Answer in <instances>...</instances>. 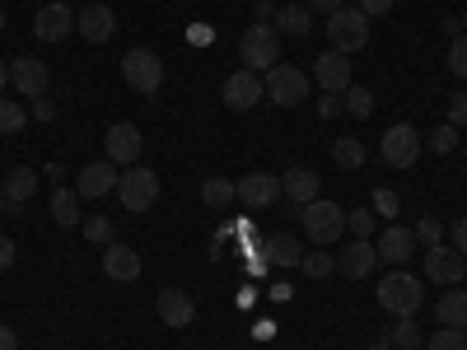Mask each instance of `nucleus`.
Wrapping results in <instances>:
<instances>
[{
    "mask_svg": "<svg viewBox=\"0 0 467 350\" xmlns=\"http://www.w3.org/2000/svg\"><path fill=\"white\" fill-rule=\"evenodd\" d=\"M360 10L374 19V15H388V10H393V0H360Z\"/></svg>",
    "mask_w": 467,
    "mask_h": 350,
    "instance_id": "de8ad7c7",
    "label": "nucleus"
},
{
    "mask_svg": "<svg viewBox=\"0 0 467 350\" xmlns=\"http://www.w3.org/2000/svg\"><path fill=\"white\" fill-rule=\"evenodd\" d=\"M308 28H314V15H308L299 0L276 10V33H281V37H308Z\"/></svg>",
    "mask_w": 467,
    "mask_h": 350,
    "instance_id": "393cba45",
    "label": "nucleus"
},
{
    "mask_svg": "<svg viewBox=\"0 0 467 350\" xmlns=\"http://www.w3.org/2000/svg\"><path fill=\"white\" fill-rule=\"evenodd\" d=\"M318 187H323V178L314 173V169H290V173H281V197L290 201V206H308V201H318Z\"/></svg>",
    "mask_w": 467,
    "mask_h": 350,
    "instance_id": "412c9836",
    "label": "nucleus"
},
{
    "mask_svg": "<svg viewBox=\"0 0 467 350\" xmlns=\"http://www.w3.org/2000/svg\"><path fill=\"white\" fill-rule=\"evenodd\" d=\"M5 85H10V66L0 61V94H5Z\"/></svg>",
    "mask_w": 467,
    "mask_h": 350,
    "instance_id": "3c124183",
    "label": "nucleus"
},
{
    "mask_svg": "<svg viewBox=\"0 0 467 350\" xmlns=\"http://www.w3.org/2000/svg\"><path fill=\"white\" fill-rule=\"evenodd\" d=\"M154 314H160L164 327H192V323H197V299H192L187 290H160Z\"/></svg>",
    "mask_w": 467,
    "mask_h": 350,
    "instance_id": "4468645a",
    "label": "nucleus"
},
{
    "mask_svg": "<svg viewBox=\"0 0 467 350\" xmlns=\"http://www.w3.org/2000/svg\"><path fill=\"white\" fill-rule=\"evenodd\" d=\"M449 70L467 80V33H458L453 43H449Z\"/></svg>",
    "mask_w": 467,
    "mask_h": 350,
    "instance_id": "ea45409f",
    "label": "nucleus"
},
{
    "mask_svg": "<svg viewBox=\"0 0 467 350\" xmlns=\"http://www.w3.org/2000/svg\"><path fill=\"white\" fill-rule=\"evenodd\" d=\"M103 149H108V160H112L117 169H131V164L140 160L145 140H140V131H136L131 122H112L108 136H103Z\"/></svg>",
    "mask_w": 467,
    "mask_h": 350,
    "instance_id": "9d476101",
    "label": "nucleus"
},
{
    "mask_svg": "<svg viewBox=\"0 0 467 350\" xmlns=\"http://www.w3.org/2000/svg\"><path fill=\"white\" fill-rule=\"evenodd\" d=\"M449 127H467V89L449 98Z\"/></svg>",
    "mask_w": 467,
    "mask_h": 350,
    "instance_id": "a19ab883",
    "label": "nucleus"
},
{
    "mask_svg": "<svg viewBox=\"0 0 467 350\" xmlns=\"http://www.w3.org/2000/svg\"><path fill=\"white\" fill-rule=\"evenodd\" d=\"M0 33H5V10H0Z\"/></svg>",
    "mask_w": 467,
    "mask_h": 350,
    "instance_id": "5fc2aeb1",
    "label": "nucleus"
},
{
    "mask_svg": "<svg viewBox=\"0 0 467 350\" xmlns=\"http://www.w3.org/2000/svg\"><path fill=\"white\" fill-rule=\"evenodd\" d=\"M299 5H304L308 15H337V10L346 5V0H299Z\"/></svg>",
    "mask_w": 467,
    "mask_h": 350,
    "instance_id": "37998d69",
    "label": "nucleus"
},
{
    "mask_svg": "<svg viewBox=\"0 0 467 350\" xmlns=\"http://www.w3.org/2000/svg\"><path fill=\"white\" fill-rule=\"evenodd\" d=\"M425 350H467V336H462V327H440L425 341Z\"/></svg>",
    "mask_w": 467,
    "mask_h": 350,
    "instance_id": "c9c22d12",
    "label": "nucleus"
},
{
    "mask_svg": "<svg viewBox=\"0 0 467 350\" xmlns=\"http://www.w3.org/2000/svg\"><path fill=\"white\" fill-rule=\"evenodd\" d=\"M239 61H244V70H257V75H266L271 66H281V33H276V24H248L244 28V37H239Z\"/></svg>",
    "mask_w": 467,
    "mask_h": 350,
    "instance_id": "f257e3e1",
    "label": "nucleus"
},
{
    "mask_svg": "<svg viewBox=\"0 0 467 350\" xmlns=\"http://www.w3.org/2000/svg\"><path fill=\"white\" fill-rule=\"evenodd\" d=\"M80 206H85V197H80L75 187H57V191H52V220H57L61 229H75V224L85 220Z\"/></svg>",
    "mask_w": 467,
    "mask_h": 350,
    "instance_id": "b1692460",
    "label": "nucleus"
},
{
    "mask_svg": "<svg viewBox=\"0 0 467 350\" xmlns=\"http://www.w3.org/2000/svg\"><path fill=\"white\" fill-rule=\"evenodd\" d=\"M393 350H420V327H416V318H398L393 327H388V336H383Z\"/></svg>",
    "mask_w": 467,
    "mask_h": 350,
    "instance_id": "c85d7f7f",
    "label": "nucleus"
},
{
    "mask_svg": "<svg viewBox=\"0 0 467 350\" xmlns=\"http://www.w3.org/2000/svg\"><path fill=\"white\" fill-rule=\"evenodd\" d=\"M24 127H28V108L10 103L5 94H0V136H19Z\"/></svg>",
    "mask_w": 467,
    "mask_h": 350,
    "instance_id": "c756f323",
    "label": "nucleus"
},
{
    "mask_svg": "<svg viewBox=\"0 0 467 350\" xmlns=\"http://www.w3.org/2000/svg\"><path fill=\"white\" fill-rule=\"evenodd\" d=\"M449 239H453V248H458V252L467 257V215H462V220H458V224L449 229Z\"/></svg>",
    "mask_w": 467,
    "mask_h": 350,
    "instance_id": "a18cd8bd",
    "label": "nucleus"
},
{
    "mask_svg": "<svg viewBox=\"0 0 467 350\" xmlns=\"http://www.w3.org/2000/svg\"><path fill=\"white\" fill-rule=\"evenodd\" d=\"M425 145H431L435 154H453V149H458V127H449V122L435 127L431 136H425Z\"/></svg>",
    "mask_w": 467,
    "mask_h": 350,
    "instance_id": "e433bc0d",
    "label": "nucleus"
},
{
    "mask_svg": "<svg viewBox=\"0 0 467 350\" xmlns=\"http://www.w3.org/2000/svg\"><path fill=\"white\" fill-rule=\"evenodd\" d=\"M374 252H379L388 266H402V262H411V257H416V229H407V224H388V229L379 233Z\"/></svg>",
    "mask_w": 467,
    "mask_h": 350,
    "instance_id": "dca6fc26",
    "label": "nucleus"
},
{
    "mask_svg": "<svg viewBox=\"0 0 467 350\" xmlns=\"http://www.w3.org/2000/svg\"><path fill=\"white\" fill-rule=\"evenodd\" d=\"M462 276H467V257L453 243L425 248V281L431 285H462Z\"/></svg>",
    "mask_w": 467,
    "mask_h": 350,
    "instance_id": "1a4fd4ad",
    "label": "nucleus"
},
{
    "mask_svg": "<svg viewBox=\"0 0 467 350\" xmlns=\"http://www.w3.org/2000/svg\"><path fill=\"white\" fill-rule=\"evenodd\" d=\"M379 308H383V314H393V318H416V308H420V281L411 276V271H388V276L379 281Z\"/></svg>",
    "mask_w": 467,
    "mask_h": 350,
    "instance_id": "f03ea898",
    "label": "nucleus"
},
{
    "mask_svg": "<svg viewBox=\"0 0 467 350\" xmlns=\"http://www.w3.org/2000/svg\"><path fill=\"white\" fill-rule=\"evenodd\" d=\"M299 224L308 229V243H318V248H332V243L341 239V233H346V211H341L337 201L318 197V201L299 206Z\"/></svg>",
    "mask_w": 467,
    "mask_h": 350,
    "instance_id": "20e7f679",
    "label": "nucleus"
},
{
    "mask_svg": "<svg viewBox=\"0 0 467 350\" xmlns=\"http://www.w3.org/2000/svg\"><path fill=\"white\" fill-rule=\"evenodd\" d=\"M266 98V89H262V75L257 70H234L229 80H224V103L234 108V112H248V108H257Z\"/></svg>",
    "mask_w": 467,
    "mask_h": 350,
    "instance_id": "f8f14e48",
    "label": "nucleus"
},
{
    "mask_svg": "<svg viewBox=\"0 0 467 350\" xmlns=\"http://www.w3.org/2000/svg\"><path fill=\"white\" fill-rule=\"evenodd\" d=\"M327 43H332V52H341V57H350V52H360L365 43H369V15L360 10V5H341L337 15H327Z\"/></svg>",
    "mask_w": 467,
    "mask_h": 350,
    "instance_id": "7ed1b4c3",
    "label": "nucleus"
},
{
    "mask_svg": "<svg viewBox=\"0 0 467 350\" xmlns=\"http://www.w3.org/2000/svg\"><path fill=\"white\" fill-rule=\"evenodd\" d=\"M70 28H75V10H70V5H57V0L33 15V33L43 37V43H61Z\"/></svg>",
    "mask_w": 467,
    "mask_h": 350,
    "instance_id": "aec40b11",
    "label": "nucleus"
},
{
    "mask_svg": "<svg viewBox=\"0 0 467 350\" xmlns=\"http://www.w3.org/2000/svg\"><path fill=\"white\" fill-rule=\"evenodd\" d=\"M117 197H122V211L145 215L154 201H160V173H150L140 164L122 169V178H117Z\"/></svg>",
    "mask_w": 467,
    "mask_h": 350,
    "instance_id": "39448f33",
    "label": "nucleus"
},
{
    "mask_svg": "<svg viewBox=\"0 0 467 350\" xmlns=\"http://www.w3.org/2000/svg\"><path fill=\"white\" fill-rule=\"evenodd\" d=\"M202 201H206L211 211L234 206V201H239V191H234V178H206V182H202Z\"/></svg>",
    "mask_w": 467,
    "mask_h": 350,
    "instance_id": "cd10ccee",
    "label": "nucleus"
},
{
    "mask_svg": "<svg viewBox=\"0 0 467 350\" xmlns=\"http://www.w3.org/2000/svg\"><path fill=\"white\" fill-rule=\"evenodd\" d=\"M374 266H379L374 239H350V243H346V252H337V271H341L346 281H365Z\"/></svg>",
    "mask_w": 467,
    "mask_h": 350,
    "instance_id": "f3484780",
    "label": "nucleus"
},
{
    "mask_svg": "<svg viewBox=\"0 0 467 350\" xmlns=\"http://www.w3.org/2000/svg\"><path fill=\"white\" fill-rule=\"evenodd\" d=\"M341 103H346L350 117H360V122H365V117H374V94H369L365 85H350V89L341 94Z\"/></svg>",
    "mask_w": 467,
    "mask_h": 350,
    "instance_id": "2f4dec72",
    "label": "nucleus"
},
{
    "mask_svg": "<svg viewBox=\"0 0 467 350\" xmlns=\"http://www.w3.org/2000/svg\"><path fill=\"white\" fill-rule=\"evenodd\" d=\"M369 211L383 215V220H393V215L402 211V197H398L393 187H379V191H374V201H369Z\"/></svg>",
    "mask_w": 467,
    "mask_h": 350,
    "instance_id": "f704fd0d",
    "label": "nucleus"
},
{
    "mask_svg": "<svg viewBox=\"0 0 467 350\" xmlns=\"http://www.w3.org/2000/svg\"><path fill=\"white\" fill-rule=\"evenodd\" d=\"M379 154H383V164H388V169H411V164L420 160V131H416V127H407V122L388 127V131H383Z\"/></svg>",
    "mask_w": 467,
    "mask_h": 350,
    "instance_id": "6e6552de",
    "label": "nucleus"
},
{
    "mask_svg": "<svg viewBox=\"0 0 467 350\" xmlns=\"http://www.w3.org/2000/svg\"><path fill=\"white\" fill-rule=\"evenodd\" d=\"M416 243H425V248L444 243V224H440L435 215H420V224H416Z\"/></svg>",
    "mask_w": 467,
    "mask_h": 350,
    "instance_id": "58836bf2",
    "label": "nucleus"
},
{
    "mask_svg": "<svg viewBox=\"0 0 467 350\" xmlns=\"http://www.w3.org/2000/svg\"><path fill=\"white\" fill-rule=\"evenodd\" d=\"M346 229H350V239H374V211H350L346 215Z\"/></svg>",
    "mask_w": 467,
    "mask_h": 350,
    "instance_id": "4c0bfd02",
    "label": "nucleus"
},
{
    "mask_svg": "<svg viewBox=\"0 0 467 350\" xmlns=\"http://www.w3.org/2000/svg\"><path fill=\"white\" fill-rule=\"evenodd\" d=\"M33 117H37V122H52V117H57V103H47V94L33 98Z\"/></svg>",
    "mask_w": 467,
    "mask_h": 350,
    "instance_id": "49530a36",
    "label": "nucleus"
},
{
    "mask_svg": "<svg viewBox=\"0 0 467 350\" xmlns=\"http://www.w3.org/2000/svg\"><path fill=\"white\" fill-rule=\"evenodd\" d=\"M318 112H323V117H341V112H346L341 94H327V89H323V94H318Z\"/></svg>",
    "mask_w": 467,
    "mask_h": 350,
    "instance_id": "79ce46f5",
    "label": "nucleus"
},
{
    "mask_svg": "<svg viewBox=\"0 0 467 350\" xmlns=\"http://www.w3.org/2000/svg\"><path fill=\"white\" fill-rule=\"evenodd\" d=\"M57 5H70V0H57Z\"/></svg>",
    "mask_w": 467,
    "mask_h": 350,
    "instance_id": "4d7b16f0",
    "label": "nucleus"
},
{
    "mask_svg": "<svg viewBox=\"0 0 467 350\" xmlns=\"http://www.w3.org/2000/svg\"><path fill=\"white\" fill-rule=\"evenodd\" d=\"M0 206H5V182H0Z\"/></svg>",
    "mask_w": 467,
    "mask_h": 350,
    "instance_id": "864d4df0",
    "label": "nucleus"
},
{
    "mask_svg": "<svg viewBox=\"0 0 467 350\" xmlns=\"http://www.w3.org/2000/svg\"><path fill=\"white\" fill-rule=\"evenodd\" d=\"M369 350H393V345H388V341H379V345H369Z\"/></svg>",
    "mask_w": 467,
    "mask_h": 350,
    "instance_id": "603ef678",
    "label": "nucleus"
},
{
    "mask_svg": "<svg viewBox=\"0 0 467 350\" xmlns=\"http://www.w3.org/2000/svg\"><path fill=\"white\" fill-rule=\"evenodd\" d=\"M234 191H239V201L248 211H271L281 201V178H271V173H244L239 182H234Z\"/></svg>",
    "mask_w": 467,
    "mask_h": 350,
    "instance_id": "9b49d317",
    "label": "nucleus"
},
{
    "mask_svg": "<svg viewBox=\"0 0 467 350\" xmlns=\"http://www.w3.org/2000/svg\"><path fill=\"white\" fill-rule=\"evenodd\" d=\"M458 24H462V33H467V15H462V19H458Z\"/></svg>",
    "mask_w": 467,
    "mask_h": 350,
    "instance_id": "6e6d98bb",
    "label": "nucleus"
},
{
    "mask_svg": "<svg viewBox=\"0 0 467 350\" xmlns=\"http://www.w3.org/2000/svg\"><path fill=\"white\" fill-rule=\"evenodd\" d=\"M75 28L85 33V43H108L112 28H117V15L108 5H85L80 15H75Z\"/></svg>",
    "mask_w": 467,
    "mask_h": 350,
    "instance_id": "5701e85b",
    "label": "nucleus"
},
{
    "mask_svg": "<svg viewBox=\"0 0 467 350\" xmlns=\"http://www.w3.org/2000/svg\"><path fill=\"white\" fill-rule=\"evenodd\" d=\"M0 350H19V336H15V327H5V323H0Z\"/></svg>",
    "mask_w": 467,
    "mask_h": 350,
    "instance_id": "8fccbe9b",
    "label": "nucleus"
},
{
    "mask_svg": "<svg viewBox=\"0 0 467 350\" xmlns=\"http://www.w3.org/2000/svg\"><path fill=\"white\" fill-rule=\"evenodd\" d=\"M85 239H89V243H99V248H108V243L117 239V229H112V220H108V215H89V220H85Z\"/></svg>",
    "mask_w": 467,
    "mask_h": 350,
    "instance_id": "72a5a7b5",
    "label": "nucleus"
},
{
    "mask_svg": "<svg viewBox=\"0 0 467 350\" xmlns=\"http://www.w3.org/2000/svg\"><path fill=\"white\" fill-rule=\"evenodd\" d=\"M15 257H19V248L5 239V233H0V271H10V266H15Z\"/></svg>",
    "mask_w": 467,
    "mask_h": 350,
    "instance_id": "c03bdc74",
    "label": "nucleus"
},
{
    "mask_svg": "<svg viewBox=\"0 0 467 350\" xmlns=\"http://www.w3.org/2000/svg\"><path fill=\"white\" fill-rule=\"evenodd\" d=\"M117 178H122V169H117L112 160H99V164H85L80 169L75 191H80L85 201H99V197H108V191H117Z\"/></svg>",
    "mask_w": 467,
    "mask_h": 350,
    "instance_id": "ddd939ff",
    "label": "nucleus"
},
{
    "mask_svg": "<svg viewBox=\"0 0 467 350\" xmlns=\"http://www.w3.org/2000/svg\"><path fill=\"white\" fill-rule=\"evenodd\" d=\"M33 191H37V173L28 169V164H19V169H10V178H5V215H19L28 201H33Z\"/></svg>",
    "mask_w": 467,
    "mask_h": 350,
    "instance_id": "4be33fe9",
    "label": "nucleus"
},
{
    "mask_svg": "<svg viewBox=\"0 0 467 350\" xmlns=\"http://www.w3.org/2000/svg\"><path fill=\"white\" fill-rule=\"evenodd\" d=\"M435 314H440V327H467V290L449 285Z\"/></svg>",
    "mask_w": 467,
    "mask_h": 350,
    "instance_id": "a878e982",
    "label": "nucleus"
},
{
    "mask_svg": "<svg viewBox=\"0 0 467 350\" xmlns=\"http://www.w3.org/2000/svg\"><path fill=\"white\" fill-rule=\"evenodd\" d=\"M253 15H257L262 24H271V19H276V0H257V5H253Z\"/></svg>",
    "mask_w": 467,
    "mask_h": 350,
    "instance_id": "09e8293b",
    "label": "nucleus"
},
{
    "mask_svg": "<svg viewBox=\"0 0 467 350\" xmlns=\"http://www.w3.org/2000/svg\"><path fill=\"white\" fill-rule=\"evenodd\" d=\"M47 61H37V57H19V61H10V85L24 94V98H43L47 94Z\"/></svg>",
    "mask_w": 467,
    "mask_h": 350,
    "instance_id": "2eb2a0df",
    "label": "nucleus"
},
{
    "mask_svg": "<svg viewBox=\"0 0 467 350\" xmlns=\"http://www.w3.org/2000/svg\"><path fill=\"white\" fill-rule=\"evenodd\" d=\"M332 160H337L341 169H360V164H365V145H360L356 136H341V140H332Z\"/></svg>",
    "mask_w": 467,
    "mask_h": 350,
    "instance_id": "7c9ffc66",
    "label": "nucleus"
},
{
    "mask_svg": "<svg viewBox=\"0 0 467 350\" xmlns=\"http://www.w3.org/2000/svg\"><path fill=\"white\" fill-rule=\"evenodd\" d=\"M122 80H127L136 94H160V85H164V61H160V52L131 47V52L122 57Z\"/></svg>",
    "mask_w": 467,
    "mask_h": 350,
    "instance_id": "0eeeda50",
    "label": "nucleus"
},
{
    "mask_svg": "<svg viewBox=\"0 0 467 350\" xmlns=\"http://www.w3.org/2000/svg\"><path fill=\"white\" fill-rule=\"evenodd\" d=\"M299 271H304V276H314V281H327L332 271H337V257L332 252H304Z\"/></svg>",
    "mask_w": 467,
    "mask_h": 350,
    "instance_id": "473e14b6",
    "label": "nucleus"
},
{
    "mask_svg": "<svg viewBox=\"0 0 467 350\" xmlns=\"http://www.w3.org/2000/svg\"><path fill=\"white\" fill-rule=\"evenodd\" d=\"M262 89L276 108H299V103H308V75L299 66H271L262 75Z\"/></svg>",
    "mask_w": 467,
    "mask_h": 350,
    "instance_id": "423d86ee",
    "label": "nucleus"
},
{
    "mask_svg": "<svg viewBox=\"0 0 467 350\" xmlns=\"http://www.w3.org/2000/svg\"><path fill=\"white\" fill-rule=\"evenodd\" d=\"M314 80H318V89H327V94H346L350 89V57H341V52H323L318 61H314Z\"/></svg>",
    "mask_w": 467,
    "mask_h": 350,
    "instance_id": "a211bd4d",
    "label": "nucleus"
},
{
    "mask_svg": "<svg viewBox=\"0 0 467 350\" xmlns=\"http://www.w3.org/2000/svg\"><path fill=\"white\" fill-rule=\"evenodd\" d=\"M103 271H108V281H136L140 276V252L136 248H127L122 239H112L108 248H103Z\"/></svg>",
    "mask_w": 467,
    "mask_h": 350,
    "instance_id": "6ab92c4d",
    "label": "nucleus"
},
{
    "mask_svg": "<svg viewBox=\"0 0 467 350\" xmlns=\"http://www.w3.org/2000/svg\"><path fill=\"white\" fill-rule=\"evenodd\" d=\"M266 257L276 266H299L304 262V243L295 239V233H271V239H266Z\"/></svg>",
    "mask_w": 467,
    "mask_h": 350,
    "instance_id": "bb28decb",
    "label": "nucleus"
}]
</instances>
